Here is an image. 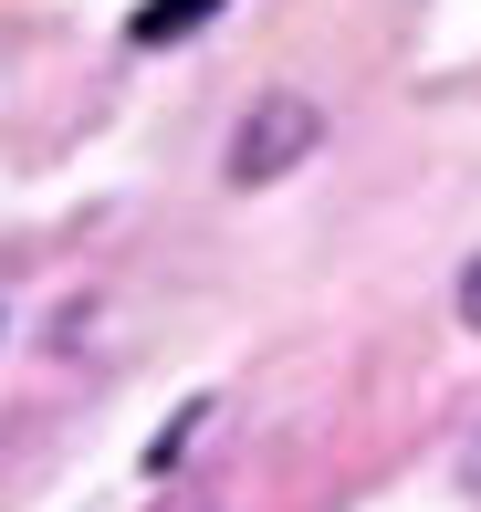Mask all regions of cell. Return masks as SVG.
<instances>
[{"label":"cell","mask_w":481,"mask_h":512,"mask_svg":"<svg viewBox=\"0 0 481 512\" xmlns=\"http://www.w3.org/2000/svg\"><path fill=\"white\" fill-rule=\"evenodd\" d=\"M314 136H325V105H304V95H262V105L241 115V136H231V189H272L293 157H314Z\"/></svg>","instance_id":"cell-1"},{"label":"cell","mask_w":481,"mask_h":512,"mask_svg":"<svg viewBox=\"0 0 481 512\" xmlns=\"http://www.w3.org/2000/svg\"><path fill=\"white\" fill-rule=\"evenodd\" d=\"M210 11H220V0H136L126 32H136V42H178V32H199Z\"/></svg>","instance_id":"cell-2"},{"label":"cell","mask_w":481,"mask_h":512,"mask_svg":"<svg viewBox=\"0 0 481 512\" xmlns=\"http://www.w3.org/2000/svg\"><path fill=\"white\" fill-rule=\"evenodd\" d=\"M461 324H471V335H481V262L461 272Z\"/></svg>","instance_id":"cell-3"}]
</instances>
